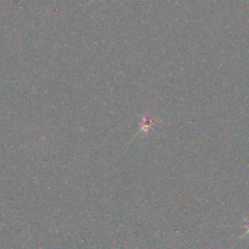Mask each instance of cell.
<instances>
[{
    "label": "cell",
    "instance_id": "cell-1",
    "mask_svg": "<svg viewBox=\"0 0 249 249\" xmlns=\"http://www.w3.org/2000/svg\"><path fill=\"white\" fill-rule=\"evenodd\" d=\"M153 125V120L152 119H148V118H144L142 120V124H141V131L147 133L150 128Z\"/></svg>",
    "mask_w": 249,
    "mask_h": 249
}]
</instances>
